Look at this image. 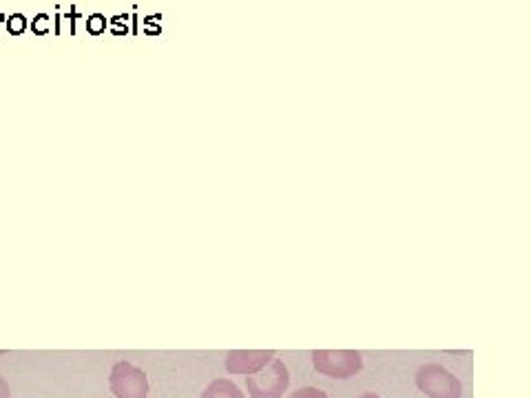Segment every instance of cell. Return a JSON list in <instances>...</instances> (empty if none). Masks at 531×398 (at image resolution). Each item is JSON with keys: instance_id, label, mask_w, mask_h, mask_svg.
Segmentation results:
<instances>
[{"instance_id": "5", "label": "cell", "mask_w": 531, "mask_h": 398, "mask_svg": "<svg viewBox=\"0 0 531 398\" xmlns=\"http://www.w3.org/2000/svg\"><path fill=\"white\" fill-rule=\"evenodd\" d=\"M274 358L272 349H233L226 354V370L230 374H241L250 376L255 371H259L261 367H266Z\"/></svg>"}, {"instance_id": "6", "label": "cell", "mask_w": 531, "mask_h": 398, "mask_svg": "<svg viewBox=\"0 0 531 398\" xmlns=\"http://www.w3.org/2000/svg\"><path fill=\"white\" fill-rule=\"evenodd\" d=\"M202 398H246L241 389L228 378H215L202 392Z\"/></svg>"}, {"instance_id": "2", "label": "cell", "mask_w": 531, "mask_h": 398, "mask_svg": "<svg viewBox=\"0 0 531 398\" xmlns=\"http://www.w3.org/2000/svg\"><path fill=\"white\" fill-rule=\"evenodd\" d=\"M312 365L330 378H350L363 370V356L356 349H314Z\"/></svg>"}, {"instance_id": "4", "label": "cell", "mask_w": 531, "mask_h": 398, "mask_svg": "<svg viewBox=\"0 0 531 398\" xmlns=\"http://www.w3.org/2000/svg\"><path fill=\"white\" fill-rule=\"evenodd\" d=\"M109 385L115 398H148V378H146V374L140 367L131 365L126 361H119L113 365Z\"/></svg>"}, {"instance_id": "9", "label": "cell", "mask_w": 531, "mask_h": 398, "mask_svg": "<svg viewBox=\"0 0 531 398\" xmlns=\"http://www.w3.org/2000/svg\"><path fill=\"white\" fill-rule=\"evenodd\" d=\"M358 398H379V394H372V392H367V394H363V396H358Z\"/></svg>"}, {"instance_id": "3", "label": "cell", "mask_w": 531, "mask_h": 398, "mask_svg": "<svg viewBox=\"0 0 531 398\" xmlns=\"http://www.w3.org/2000/svg\"><path fill=\"white\" fill-rule=\"evenodd\" d=\"M416 387L429 398H460L463 385L447 367L438 363H427L416 371Z\"/></svg>"}, {"instance_id": "1", "label": "cell", "mask_w": 531, "mask_h": 398, "mask_svg": "<svg viewBox=\"0 0 531 398\" xmlns=\"http://www.w3.org/2000/svg\"><path fill=\"white\" fill-rule=\"evenodd\" d=\"M290 385V374L281 358L274 356L259 371L246 376V389L250 398H281V394Z\"/></svg>"}, {"instance_id": "8", "label": "cell", "mask_w": 531, "mask_h": 398, "mask_svg": "<svg viewBox=\"0 0 531 398\" xmlns=\"http://www.w3.org/2000/svg\"><path fill=\"white\" fill-rule=\"evenodd\" d=\"M0 398H9V385L2 376H0Z\"/></svg>"}, {"instance_id": "7", "label": "cell", "mask_w": 531, "mask_h": 398, "mask_svg": "<svg viewBox=\"0 0 531 398\" xmlns=\"http://www.w3.org/2000/svg\"><path fill=\"white\" fill-rule=\"evenodd\" d=\"M290 398H327V394L317 389V387H301V389H296Z\"/></svg>"}]
</instances>
